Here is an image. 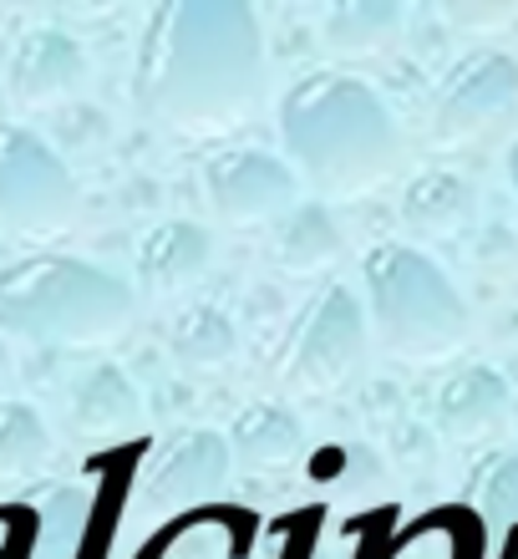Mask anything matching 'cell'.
Wrapping results in <instances>:
<instances>
[{
	"instance_id": "603a6c76",
	"label": "cell",
	"mask_w": 518,
	"mask_h": 559,
	"mask_svg": "<svg viewBox=\"0 0 518 559\" xmlns=\"http://www.w3.org/2000/svg\"><path fill=\"white\" fill-rule=\"evenodd\" d=\"M5 377H11V341L0 336V382H5Z\"/></svg>"
},
{
	"instance_id": "52a82bcc",
	"label": "cell",
	"mask_w": 518,
	"mask_h": 559,
	"mask_svg": "<svg viewBox=\"0 0 518 559\" xmlns=\"http://www.w3.org/2000/svg\"><path fill=\"white\" fill-rule=\"evenodd\" d=\"M518 112V61L498 46H473L447 67L432 97V128L443 143H462L508 122Z\"/></svg>"
},
{
	"instance_id": "ffe728a7",
	"label": "cell",
	"mask_w": 518,
	"mask_h": 559,
	"mask_svg": "<svg viewBox=\"0 0 518 559\" xmlns=\"http://www.w3.org/2000/svg\"><path fill=\"white\" fill-rule=\"evenodd\" d=\"M391 26H397V11H391V5H371V0H346V5H336V11L326 15L330 41L346 46V51L376 46Z\"/></svg>"
},
{
	"instance_id": "7a4b0ae2",
	"label": "cell",
	"mask_w": 518,
	"mask_h": 559,
	"mask_svg": "<svg viewBox=\"0 0 518 559\" xmlns=\"http://www.w3.org/2000/svg\"><path fill=\"white\" fill-rule=\"evenodd\" d=\"M285 158L326 193L382 183L401 163V128L382 92L351 72H305L280 97Z\"/></svg>"
},
{
	"instance_id": "7402d4cb",
	"label": "cell",
	"mask_w": 518,
	"mask_h": 559,
	"mask_svg": "<svg viewBox=\"0 0 518 559\" xmlns=\"http://www.w3.org/2000/svg\"><path fill=\"white\" fill-rule=\"evenodd\" d=\"M508 189H514V199H518V143L508 147Z\"/></svg>"
},
{
	"instance_id": "8992f818",
	"label": "cell",
	"mask_w": 518,
	"mask_h": 559,
	"mask_svg": "<svg viewBox=\"0 0 518 559\" xmlns=\"http://www.w3.org/2000/svg\"><path fill=\"white\" fill-rule=\"evenodd\" d=\"M82 209L72 168L26 122H0V224L21 235H61Z\"/></svg>"
},
{
	"instance_id": "6da1fadb",
	"label": "cell",
	"mask_w": 518,
	"mask_h": 559,
	"mask_svg": "<svg viewBox=\"0 0 518 559\" xmlns=\"http://www.w3.org/2000/svg\"><path fill=\"white\" fill-rule=\"evenodd\" d=\"M265 87V36L244 0H164L143 26L137 107L168 128H224Z\"/></svg>"
},
{
	"instance_id": "2e32d148",
	"label": "cell",
	"mask_w": 518,
	"mask_h": 559,
	"mask_svg": "<svg viewBox=\"0 0 518 559\" xmlns=\"http://www.w3.org/2000/svg\"><path fill=\"white\" fill-rule=\"evenodd\" d=\"M401 214L417 224V229H427V235H453L468 224L473 214V183L453 168H427V174H417L401 193Z\"/></svg>"
},
{
	"instance_id": "e0dca14e",
	"label": "cell",
	"mask_w": 518,
	"mask_h": 559,
	"mask_svg": "<svg viewBox=\"0 0 518 559\" xmlns=\"http://www.w3.org/2000/svg\"><path fill=\"white\" fill-rule=\"evenodd\" d=\"M168 352L183 367H224L239 352V325L224 306H189L168 325Z\"/></svg>"
},
{
	"instance_id": "9a60e30c",
	"label": "cell",
	"mask_w": 518,
	"mask_h": 559,
	"mask_svg": "<svg viewBox=\"0 0 518 559\" xmlns=\"http://www.w3.org/2000/svg\"><path fill=\"white\" fill-rule=\"evenodd\" d=\"M341 250H346L341 224H336V214H330L321 199L296 204L280 219V245H275V260H280L290 275H311V270L330 265Z\"/></svg>"
},
{
	"instance_id": "9c48e42d",
	"label": "cell",
	"mask_w": 518,
	"mask_h": 559,
	"mask_svg": "<svg viewBox=\"0 0 518 559\" xmlns=\"http://www.w3.org/2000/svg\"><path fill=\"white\" fill-rule=\"evenodd\" d=\"M229 468H234L229 438H219L214 427H183L148 453V463L137 473V493L148 509H183V503L219 493Z\"/></svg>"
},
{
	"instance_id": "ba28073f",
	"label": "cell",
	"mask_w": 518,
	"mask_h": 559,
	"mask_svg": "<svg viewBox=\"0 0 518 559\" xmlns=\"http://www.w3.org/2000/svg\"><path fill=\"white\" fill-rule=\"evenodd\" d=\"M204 193L229 224H269L300 204V174L269 147H219L204 158Z\"/></svg>"
},
{
	"instance_id": "30bf717a",
	"label": "cell",
	"mask_w": 518,
	"mask_h": 559,
	"mask_svg": "<svg viewBox=\"0 0 518 559\" xmlns=\"http://www.w3.org/2000/svg\"><path fill=\"white\" fill-rule=\"evenodd\" d=\"M87 82V51L72 31L61 26H31L11 51V92L31 107L61 103Z\"/></svg>"
},
{
	"instance_id": "ac0fdd59",
	"label": "cell",
	"mask_w": 518,
	"mask_h": 559,
	"mask_svg": "<svg viewBox=\"0 0 518 559\" xmlns=\"http://www.w3.org/2000/svg\"><path fill=\"white\" fill-rule=\"evenodd\" d=\"M51 457V427L31 402H0V478H26Z\"/></svg>"
},
{
	"instance_id": "d4e9b609",
	"label": "cell",
	"mask_w": 518,
	"mask_h": 559,
	"mask_svg": "<svg viewBox=\"0 0 518 559\" xmlns=\"http://www.w3.org/2000/svg\"><path fill=\"white\" fill-rule=\"evenodd\" d=\"M514 423H518V392H514Z\"/></svg>"
},
{
	"instance_id": "3957f363",
	"label": "cell",
	"mask_w": 518,
	"mask_h": 559,
	"mask_svg": "<svg viewBox=\"0 0 518 559\" xmlns=\"http://www.w3.org/2000/svg\"><path fill=\"white\" fill-rule=\"evenodd\" d=\"M137 316L133 285L82 254H21L0 265V336L41 346H103Z\"/></svg>"
},
{
	"instance_id": "8fae6325",
	"label": "cell",
	"mask_w": 518,
	"mask_h": 559,
	"mask_svg": "<svg viewBox=\"0 0 518 559\" xmlns=\"http://www.w3.org/2000/svg\"><path fill=\"white\" fill-rule=\"evenodd\" d=\"M432 417L453 442H483L498 438L514 423V392H508L498 367H458L437 386Z\"/></svg>"
},
{
	"instance_id": "44dd1931",
	"label": "cell",
	"mask_w": 518,
	"mask_h": 559,
	"mask_svg": "<svg viewBox=\"0 0 518 559\" xmlns=\"http://www.w3.org/2000/svg\"><path fill=\"white\" fill-rule=\"evenodd\" d=\"M453 545H458V539H453L447 530L443 534H417L412 545H401L391 559H447L453 555Z\"/></svg>"
},
{
	"instance_id": "5b68a950",
	"label": "cell",
	"mask_w": 518,
	"mask_h": 559,
	"mask_svg": "<svg viewBox=\"0 0 518 559\" xmlns=\"http://www.w3.org/2000/svg\"><path fill=\"white\" fill-rule=\"evenodd\" d=\"M366 321L371 316L351 285L315 290L280 341V361H275L280 377L290 386H300V392L341 386L366 356Z\"/></svg>"
},
{
	"instance_id": "7c38bea8",
	"label": "cell",
	"mask_w": 518,
	"mask_h": 559,
	"mask_svg": "<svg viewBox=\"0 0 518 559\" xmlns=\"http://www.w3.org/2000/svg\"><path fill=\"white\" fill-rule=\"evenodd\" d=\"M214 265V235L198 219H164L137 239V280L153 295H173L208 275Z\"/></svg>"
},
{
	"instance_id": "4fadbf2b",
	"label": "cell",
	"mask_w": 518,
	"mask_h": 559,
	"mask_svg": "<svg viewBox=\"0 0 518 559\" xmlns=\"http://www.w3.org/2000/svg\"><path fill=\"white\" fill-rule=\"evenodd\" d=\"M143 417V392L118 361H97L72 382V427L87 438H112Z\"/></svg>"
},
{
	"instance_id": "277c9868",
	"label": "cell",
	"mask_w": 518,
	"mask_h": 559,
	"mask_svg": "<svg viewBox=\"0 0 518 559\" xmlns=\"http://www.w3.org/2000/svg\"><path fill=\"white\" fill-rule=\"evenodd\" d=\"M361 295H366V316L382 331L391 352L407 356H443L462 346L468 336V300L453 285L432 254L417 245H371L361 260Z\"/></svg>"
},
{
	"instance_id": "5bb4252c",
	"label": "cell",
	"mask_w": 518,
	"mask_h": 559,
	"mask_svg": "<svg viewBox=\"0 0 518 559\" xmlns=\"http://www.w3.org/2000/svg\"><path fill=\"white\" fill-rule=\"evenodd\" d=\"M229 448L244 468H285L305 448V427L280 402H250L229 427Z\"/></svg>"
},
{
	"instance_id": "d6986e66",
	"label": "cell",
	"mask_w": 518,
	"mask_h": 559,
	"mask_svg": "<svg viewBox=\"0 0 518 559\" xmlns=\"http://www.w3.org/2000/svg\"><path fill=\"white\" fill-rule=\"evenodd\" d=\"M473 503L489 524H514L518 519V448L493 453L473 473Z\"/></svg>"
},
{
	"instance_id": "cb8c5ba5",
	"label": "cell",
	"mask_w": 518,
	"mask_h": 559,
	"mask_svg": "<svg viewBox=\"0 0 518 559\" xmlns=\"http://www.w3.org/2000/svg\"><path fill=\"white\" fill-rule=\"evenodd\" d=\"M0 122H5V87H0Z\"/></svg>"
}]
</instances>
